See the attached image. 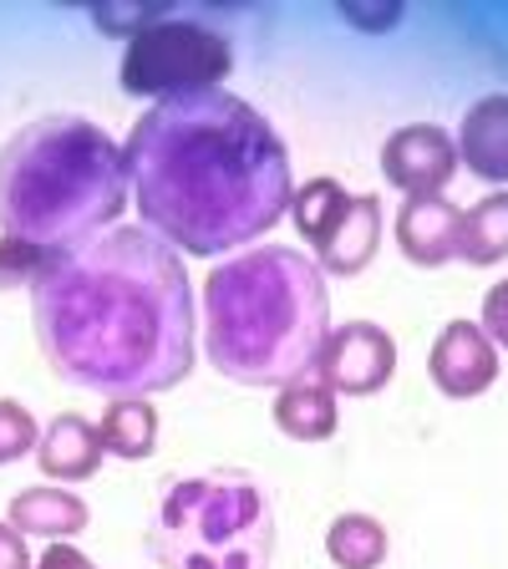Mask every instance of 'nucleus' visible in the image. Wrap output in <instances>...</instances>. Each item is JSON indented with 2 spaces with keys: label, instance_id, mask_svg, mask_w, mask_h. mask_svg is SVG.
Instances as JSON below:
<instances>
[{
  "label": "nucleus",
  "instance_id": "ddd939ff",
  "mask_svg": "<svg viewBox=\"0 0 508 569\" xmlns=\"http://www.w3.org/2000/svg\"><path fill=\"white\" fill-rule=\"evenodd\" d=\"M275 427H280L290 442L336 438V427H341V402H336L331 381L320 377V371H306V377H296L290 387H280V397H275Z\"/></svg>",
  "mask_w": 508,
  "mask_h": 569
},
{
  "label": "nucleus",
  "instance_id": "423d86ee",
  "mask_svg": "<svg viewBox=\"0 0 508 569\" xmlns=\"http://www.w3.org/2000/svg\"><path fill=\"white\" fill-rule=\"evenodd\" d=\"M229 67H235V51L225 31H213L193 11H168L163 21H153L122 47L118 82L128 97L178 102V97L219 92Z\"/></svg>",
  "mask_w": 508,
  "mask_h": 569
},
{
  "label": "nucleus",
  "instance_id": "39448f33",
  "mask_svg": "<svg viewBox=\"0 0 508 569\" xmlns=\"http://www.w3.org/2000/svg\"><path fill=\"white\" fill-rule=\"evenodd\" d=\"M148 549L168 569H265L275 555L270 488L245 468L163 478L148 513Z\"/></svg>",
  "mask_w": 508,
  "mask_h": 569
},
{
  "label": "nucleus",
  "instance_id": "f03ea898",
  "mask_svg": "<svg viewBox=\"0 0 508 569\" xmlns=\"http://www.w3.org/2000/svg\"><path fill=\"white\" fill-rule=\"evenodd\" d=\"M122 158L142 224L183 254L209 260L270 234L296 193L285 138L260 107L225 87L153 102Z\"/></svg>",
  "mask_w": 508,
  "mask_h": 569
},
{
  "label": "nucleus",
  "instance_id": "a211bd4d",
  "mask_svg": "<svg viewBox=\"0 0 508 569\" xmlns=\"http://www.w3.org/2000/svg\"><path fill=\"white\" fill-rule=\"evenodd\" d=\"M458 260L478 264V270H488V264L508 260V189H498V193H488V199H478L474 209H462Z\"/></svg>",
  "mask_w": 508,
  "mask_h": 569
},
{
  "label": "nucleus",
  "instance_id": "4468645a",
  "mask_svg": "<svg viewBox=\"0 0 508 569\" xmlns=\"http://www.w3.org/2000/svg\"><path fill=\"white\" fill-rule=\"evenodd\" d=\"M11 529H21L26 539H47V545H67L71 533L87 529V503L77 493H67L61 483H47V488H21L11 498Z\"/></svg>",
  "mask_w": 508,
  "mask_h": 569
},
{
  "label": "nucleus",
  "instance_id": "9d476101",
  "mask_svg": "<svg viewBox=\"0 0 508 569\" xmlns=\"http://www.w3.org/2000/svg\"><path fill=\"white\" fill-rule=\"evenodd\" d=\"M31 458L51 483H87L102 468L107 448L97 422H87L82 412H61L51 417V427H41V442H36Z\"/></svg>",
  "mask_w": 508,
  "mask_h": 569
},
{
  "label": "nucleus",
  "instance_id": "f3484780",
  "mask_svg": "<svg viewBox=\"0 0 508 569\" xmlns=\"http://www.w3.org/2000/svg\"><path fill=\"white\" fill-rule=\"evenodd\" d=\"M97 432H102L107 458L142 462L158 442V412L148 407V397H118V402H107Z\"/></svg>",
  "mask_w": 508,
  "mask_h": 569
},
{
  "label": "nucleus",
  "instance_id": "5701e85b",
  "mask_svg": "<svg viewBox=\"0 0 508 569\" xmlns=\"http://www.w3.org/2000/svg\"><path fill=\"white\" fill-rule=\"evenodd\" d=\"M478 326H484L488 341L508 351V280H498L494 290H484V320H478Z\"/></svg>",
  "mask_w": 508,
  "mask_h": 569
},
{
  "label": "nucleus",
  "instance_id": "2eb2a0df",
  "mask_svg": "<svg viewBox=\"0 0 508 569\" xmlns=\"http://www.w3.org/2000/svg\"><path fill=\"white\" fill-rule=\"evenodd\" d=\"M381 249V199L377 193H356L351 199V213L341 219L326 249H320L316 260L326 274H361L371 260H377Z\"/></svg>",
  "mask_w": 508,
  "mask_h": 569
},
{
  "label": "nucleus",
  "instance_id": "0eeeda50",
  "mask_svg": "<svg viewBox=\"0 0 508 569\" xmlns=\"http://www.w3.org/2000/svg\"><path fill=\"white\" fill-rule=\"evenodd\" d=\"M316 371L331 381L336 397H371L397 371V341L377 320H346V326L326 331Z\"/></svg>",
  "mask_w": 508,
  "mask_h": 569
},
{
  "label": "nucleus",
  "instance_id": "aec40b11",
  "mask_svg": "<svg viewBox=\"0 0 508 569\" xmlns=\"http://www.w3.org/2000/svg\"><path fill=\"white\" fill-rule=\"evenodd\" d=\"M51 260H57L51 249H36L26 239L0 234V290H31L51 270Z\"/></svg>",
  "mask_w": 508,
  "mask_h": 569
},
{
  "label": "nucleus",
  "instance_id": "6e6552de",
  "mask_svg": "<svg viewBox=\"0 0 508 569\" xmlns=\"http://www.w3.org/2000/svg\"><path fill=\"white\" fill-rule=\"evenodd\" d=\"M381 173L407 199H432L458 173V142L438 122H407L381 142Z\"/></svg>",
  "mask_w": 508,
  "mask_h": 569
},
{
  "label": "nucleus",
  "instance_id": "7ed1b4c3",
  "mask_svg": "<svg viewBox=\"0 0 508 569\" xmlns=\"http://www.w3.org/2000/svg\"><path fill=\"white\" fill-rule=\"evenodd\" d=\"M331 331L326 274L290 244L239 249L203 280V351L239 387H290Z\"/></svg>",
  "mask_w": 508,
  "mask_h": 569
},
{
  "label": "nucleus",
  "instance_id": "f8f14e48",
  "mask_svg": "<svg viewBox=\"0 0 508 569\" xmlns=\"http://www.w3.org/2000/svg\"><path fill=\"white\" fill-rule=\"evenodd\" d=\"M458 163L484 183H508V92L478 97L462 112L458 128Z\"/></svg>",
  "mask_w": 508,
  "mask_h": 569
},
{
  "label": "nucleus",
  "instance_id": "1a4fd4ad",
  "mask_svg": "<svg viewBox=\"0 0 508 569\" xmlns=\"http://www.w3.org/2000/svg\"><path fill=\"white\" fill-rule=\"evenodd\" d=\"M427 377L452 402L484 397L498 381V346L484 336L478 320H448L438 341H432V351H427Z\"/></svg>",
  "mask_w": 508,
  "mask_h": 569
},
{
  "label": "nucleus",
  "instance_id": "9b49d317",
  "mask_svg": "<svg viewBox=\"0 0 508 569\" xmlns=\"http://www.w3.org/2000/svg\"><path fill=\"white\" fill-rule=\"evenodd\" d=\"M458 229H462V213L458 203H448L442 193L432 199H407L397 209V244L412 264L422 270H438V264L458 260Z\"/></svg>",
  "mask_w": 508,
  "mask_h": 569
},
{
  "label": "nucleus",
  "instance_id": "4be33fe9",
  "mask_svg": "<svg viewBox=\"0 0 508 569\" xmlns=\"http://www.w3.org/2000/svg\"><path fill=\"white\" fill-rule=\"evenodd\" d=\"M168 11H173V6H92V21L102 26L107 36H122V41H132L138 31H148L153 21H163Z\"/></svg>",
  "mask_w": 508,
  "mask_h": 569
},
{
  "label": "nucleus",
  "instance_id": "393cba45",
  "mask_svg": "<svg viewBox=\"0 0 508 569\" xmlns=\"http://www.w3.org/2000/svg\"><path fill=\"white\" fill-rule=\"evenodd\" d=\"M31 569H97V565L77 545H47V555L36 559Z\"/></svg>",
  "mask_w": 508,
  "mask_h": 569
},
{
  "label": "nucleus",
  "instance_id": "b1692460",
  "mask_svg": "<svg viewBox=\"0 0 508 569\" xmlns=\"http://www.w3.org/2000/svg\"><path fill=\"white\" fill-rule=\"evenodd\" d=\"M0 569H31V549H26V533L11 529V519H0Z\"/></svg>",
  "mask_w": 508,
  "mask_h": 569
},
{
  "label": "nucleus",
  "instance_id": "dca6fc26",
  "mask_svg": "<svg viewBox=\"0 0 508 569\" xmlns=\"http://www.w3.org/2000/svg\"><path fill=\"white\" fill-rule=\"evenodd\" d=\"M351 199L356 193L346 189V183H336V178H306L296 193H290V219H296L300 239H306L310 249H326V239L341 229V219L351 213Z\"/></svg>",
  "mask_w": 508,
  "mask_h": 569
},
{
  "label": "nucleus",
  "instance_id": "20e7f679",
  "mask_svg": "<svg viewBox=\"0 0 508 569\" xmlns=\"http://www.w3.org/2000/svg\"><path fill=\"white\" fill-rule=\"evenodd\" d=\"M128 203L118 138L77 112L26 122L0 148V234L67 254L107 234Z\"/></svg>",
  "mask_w": 508,
  "mask_h": 569
},
{
  "label": "nucleus",
  "instance_id": "f257e3e1",
  "mask_svg": "<svg viewBox=\"0 0 508 569\" xmlns=\"http://www.w3.org/2000/svg\"><path fill=\"white\" fill-rule=\"evenodd\" d=\"M36 346L61 381L118 397L173 391L193 371L189 270L153 229L112 224L31 284Z\"/></svg>",
  "mask_w": 508,
  "mask_h": 569
},
{
  "label": "nucleus",
  "instance_id": "412c9836",
  "mask_svg": "<svg viewBox=\"0 0 508 569\" xmlns=\"http://www.w3.org/2000/svg\"><path fill=\"white\" fill-rule=\"evenodd\" d=\"M36 442H41L36 417L26 412L21 402L0 397V468H6V462H21L26 452H36Z\"/></svg>",
  "mask_w": 508,
  "mask_h": 569
},
{
  "label": "nucleus",
  "instance_id": "a878e982",
  "mask_svg": "<svg viewBox=\"0 0 508 569\" xmlns=\"http://www.w3.org/2000/svg\"><path fill=\"white\" fill-rule=\"evenodd\" d=\"M346 21L367 26V31H381V26H397V21H402V6H387V11H377V16H361L356 6H346Z\"/></svg>",
  "mask_w": 508,
  "mask_h": 569
},
{
  "label": "nucleus",
  "instance_id": "6ab92c4d",
  "mask_svg": "<svg viewBox=\"0 0 508 569\" xmlns=\"http://www.w3.org/2000/svg\"><path fill=\"white\" fill-rule=\"evenodd\" d=\"M387 549V523L371 519V513H336L331 529H326V555L336 569H377Z\"/></svg>",
  "mask_w": 508,
  "mask_h": 569
}]
</instances>
